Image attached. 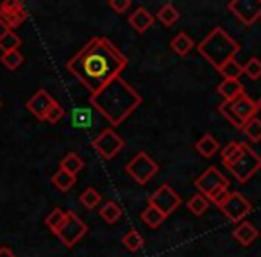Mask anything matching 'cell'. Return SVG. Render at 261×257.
I'll list each match as a JSON object with an SVG mask.
<instances>
[{"label":"cell","mask_w":261,"mask_h":257,"mask_svg":"<svg viewBox=\"0 0 261 257\" xmlns=\"http://www.w3.org/2000/svg\"><path fill=\"white\" fill-rule=\"evenodd\" d=\"M127 65L129 59L111 40L95 36L66 61V70L90 91V95H95L118 79Z\"/></svg>","instance_id":"obj_1"},{"label":"cell","mask_w":261,"mask_h":257,"mask_svg":"<svg viewBox=\"0 0 261 257\" xmlns=\"http://www.w3.org/2000/svg\"><path fill=\"white\" fill-rule=\"evenodd\" d=\"M143 98L127 80L118 77L98 93L90 95V104L111 123L118 127L142 105Z\"/></svg>","instance_id":"obj_2"},{"label":"cell","mask_w":261,"mask_h":257,"mask_svg":"<svg viewBox=\"0 0 261 257\" xmlns=\"http://www.w3.org/2000/svg\"><path fill=\"white\" fill-rule=\"evenodd\" d=\"M199 54L206 59L210 65H213L217 70H220L225 63L232 61L234 55L242 50L240 43L231 38V34L225 33L222 27H215L199 45H197Z\"/></svg>","instance_id":"obj_3"},{"label":"cell","mask_w":261,"mask_h":257,"mask_svg":"<svg viewBox=\"0 0 261 257\" xmlns=\"http://www.w3.org/2000/svg\"><path fill=\"white\" fill-rule=\"evenodd\" d=\"M195 188L199 189L200 195L206 196L211 202L218 195L229 191V181L224 177V174L217 166H210L206 172H202L200 177L195 179Z\"/></svg>","instance_id":"obj_4"},{"label":"cell","mask_w":261,"mask_h":257,"mask_svg":"<svg viewBox=\"0 0 261 257\" xmlns=\"http://www.w3.org/2000/svg\"><path fill=\"white\" fill-rule=\"evenodd\" d=\"M225 168L234 175V179L238 182H247L261 170V156L254 152L250 147L243 145L242 156L232 164H227Z\"/></svg>","instance_id":"obj_5"},{"label":"cell","mask_w":261,"mask_h":257,"mask_svg":"<svg viewBox=\"0 0 261 257\" xmlns=\"http://www.w3.org/2000/svg\"><path fill=\"white\" fill-rule=\"evenodd\" d=\"M125 172L135 179L140 186H145L154 175L160 172V164L147 152H138L125 164Z\"/></svg>","instance_id":"obj_6"},{"label":"cell","mask_w":261,"mask_h":257,"mask_svg":"<svg viewBox=\"0 0 261 257\" xmlns=\"http://www.w3.org/2000/svg\"><path fill=\"white\" fill-rule=\"evenodd\" d=\"M181 196L174 191L168 184H161L152 195L149 196V206L158 209L165 218H168L179 206H181Z\"/></svg>","instance_id":"obj_7"},{"label":"cell","mask_w":261,"mask_h":257,"mask_svg":"<svg viewBox=\"0 0 261 257\" xmlns=\"http://www.w3.org/2000/svg\"><path fill=\"white\" fill-rule=\"evenodd\" d=\"M218 209L225 214V218H229V220L234 221V223H240V221L252 211V204H250L240 191H231L227 198L218 206Z\"/></svg>","instance_id":"obj_8"},{"label":"cell","mask_w":261,"mask_h":257,"mask_svg":"<svg viewBox=\"0 0 261 257\" xmlns=\"http://www.w3.org/2000/svg\"><path fill=\"white\" fill-rule=\"evenodd\" d=\"M86 232H88L86 223H84V221L81 220L75 213L66 211V221L63 223V227L59 229V232L56 236L61 239L63 245L68 246V248H72L75 243H79V239L83 238Z\"/></svg>","instance_id":"obj_9"},{"label":"cell","mask_w":261,"mask_h":257,"mask_svg":"<svg viewBox=\"0 0 261 257\" xmlns=\"http://www.w3.org/2000/svg\"><path fill=\"white\" fill-rule=\"evenodd\" d=\"M27 20V9L20 0H6L0 4V25L13 31Z\"/></svg>","instance_id":"obj_10"},{"label":"cell","mask_w":261,"mask_h":257,"mask_svg":"<svg viewBox=\"0 0 261 257\" xmlns=\"http://www.w3.org/2000/svg\"><path fill=\"white\" fill-rule=\"evenodd\" d=\"M91 147L97 150V154L100 157H104V159H113V157L125 147V141H123L113 129H104V131L91 141Z\"/></svg>","instance_id":"obj_11"},{"label":"cell","mask_w":261,"mask_h":257,"mask_svg":"<svg viewBox=\"0 0 261 257\" xmlns=\"http://www.w3.org/2000/svg\"><path fill=\"white\" fill-rule=\"evenodd\" d=\"M227 9L245 25H252L261 16V0H231Z\"/></svg>","instance_id":"obj_12"},{"label":"cell","mask_w":261,"mask_h":257,"mask_svg":"<svg viewBox=\"0 0 261 257\" xmlns=\"http://www.w3.org/2000/svg\"><path fill=\"white\" fill-rule=\"evenodd\" d=\"M54 98L50 97V93L45 90H38L36 93L33 95V97L27 100L25 107L27 111H31V115H34L38 120H41V122H45L47 120V115L48 111H50V107L54 105Z\"/></svg>","instance_id":"obj_13"},{"label":"cell","mask_w":261,"mask_h":257,"mask_svg":"<svg viewBox=\"0 0 261 257\" xmlns=\"http://www.w3.org/2000/svg\"><path fill=\"white\" fill-rule=\"evenodd\" d=\"M231 107L232 111L236 112V116H238L242 122H249V120L256 118L257 111H259V105H257L256 100H252V98L249 97L247 93L240 95L236 100L231 102Z\"/></svg>","instance_id":"obj_14"},{"label":"cell","mask_w":261,"mask_h":257,"mask_svg":"<svg viewBox=\"0 0 261 257\" xmlns=\"http://www.w3.org/2000/svg\"><path fill=\"white\" fill-rule=\"evenodd\" d=\"M154 15L150 11H147L145 8H138L133 15L129 16V25L136 31L138 34H143L145 31H149L154 23Z\"/></svg>","instance_id":"obj_15"},{"label":"cell","mask_w":261,"mask_h":257,"mask_svg":"<svg viewBox=\"0 0 261 257\" xmlns=\"http://www.w3.org/2000/svg\"><path fill=\"white\" fill-rule=\"evenodd\" d=\"M257 236H259V232H257V229L250 221H240L234 231H232V238L243 246L252 245L257 239Z\"/></svg>","instance_id":"obj_16"},{"label":"cell","mask_w":261,"mask_h":257,"mask_svg":"<svg viewBox=\"0 0 261 257\" xmlns=\"http://www.w3.org/2000/svg\"><path fill=\"white\" fill-rule=\"evenodd\" d=\"M70 123L77 131H88L93 125V115L88 107H73L70 112Z\"/></svg>","instance_id":"obj_17"},{"label":"cell","mask_w":261,"mask_h":257,"mask_svg":"<svg viewBox=\"0 0 261 257\" xmlns=\"http://www.w3.org/2000/svg\"><path fill=\"white\" fill-rule=\"evenodd\" d=\"M245 93V88L240 80H229V79H224L220 84H218V95L225 98V100L232 102L240 97V95Z\"/></svg>","instance_id":"obj_18"},{"label":"cell","mask_w":261,"mask_h":257,"mask_svg":"<svg viewBox=\"0 0 261 257\" xmlns=\"http://www.w3.org/2000/svg\"><path fill=\"white\" fill-rule=\"evenodd\" d=\"M195 150L202 157L210 159V157H213L215 154H217L218 150H220V145H218V141L211 134H204L202 138H200L199 141L195 143Z\"/></svg>","instance_id":"obj_19"},{"label":"cell","mask_w":261,"mask_h":257,"mask_svg":"<svg viewBox=\"0 0 261 257\" xmlns=\"http://www.w3.org/2000/svg\"><path fill=\"white\" fill-rule=\"evenodd\" d=\"M75 182H77L75 175L68 174V172H65L63 168H59V170L56 172L54 175H52V184H54L56 189H59L61 193L70 191V189L75 186Z\"/></svg>","instance_id":"obj_20"},{"label":"cell","mask_w":261,"mask_h":257,"mask_svg":"<svg viewBox=\"0 0 261 257\" xmlns=\"http://www.w3.org/2000/svg\"><path fill=\"white\" fill-rule=\"evenodd\" d=\"M193 47H195V43H193V40L186 33H179L177 36L172 38V41H170V48L177 55H181V58H185Z\"/></svg>","instance_id":"obj_21"},{"label":"cell","mask_w":261,"mask_h":257,"mask_svg":"<svg viewBox=\"0 0 261 257\" xmlns=\"http://www.w3.org/2000/svg\"><path fill=\"white\" fill-rule=\"evenodd\" d=\"M242 150H243V143L240 141H231L227 143V145L222 149L220 156H222V163H224V166H227V164H232L236 159H238L240 156H242Z\"/></svg>","instance_id":"obj_22"},{"label":"cell","mask_w":261,"mask_h":257,"mask_svg":"<svg viewBox=\"0 0 261 257\" xmlns=\"http://www.w3.org/2000/svg\"><path fill=\"white\" fill-rule=\"evenodd\" d=\"M61 168L65 172H68V174H72V175H75V177H77V174H79V172L84 168V161L79 157V154L68 152L61 159Z\"/></svg>","instance_id":"obj_23"},{"label":"cell","mask_w":261,"mask_h":257,"mask_svg":"<svg viewBox=\"0 0 261 257\" xmlns=\"http://www.w3.org/2000/svg\"><path fill=\"white\" fill-rule=\"evenodd\" d=\"M156 16H158V20L163 23V25L172 27L179 20V11H177V8L172 4V2H167V4H165L163 8L158 11Z\"/></svg>","instance_id":"obj_24"},{"label":"cell","mask_w":261,"mask_h":257,"mask_svg":"<svg viewBox=\"0 0 261 257\" xmlns=\"http://www.w3.org/2000/svg\"><path fill=\"white\" fill-rule=\"evenodd\" d=\"M22 45V40L16 33L13 31H4V33L0 34V50L4 52H13V50H18V47Z\"/></svg>","instance_id":"obj_25"},{"label":"cell","mask_w":261,"mask_h":257,"mask_svg":"<svg viewBox=\"0 0 261 257\" xmlns=\"http://www.w3.org/2000/svg\"><path fill=\"white\" fill-rule=\"evenodd\" d=\"M218 111H220V115L224 116L225 120H227L229 123H231L232 127H234L236 131H243V127H245V122H242V120L236 116V112L232 111L231 107V102L229 100H224L220 105H218Z\"/></svg>","instance_id":"obj_26"},{"label":"cell","mask_w":261,"mask_h":257,"mask_svg":"<svg viewBox=\"0 0 261 257\" xmlns=\"http://www.w3.org/2000/svg\"><path fill=\"white\" fill-rule=\"evenodd\" d=\"M140 218H142L143 223H145L147 227H150V229H158L161 223H163L165 220H167V218H165L163 214H161L158 209H154L152 206H149L145 211H142Z\"/></svg>","instance_id":"obj_27"},{"label":"cell","mask_w":261,"mask_h":257,"mask_svg":"<svg viewBox=\"0 0 261 257\" xmlns=\"http://www.w3.org/2000/svg\"><path fill=\"white\" fill-rule=\"evenodd\" d=\"M122 245L125 246L127 250H130V252H138V250L145 245V239L142 238V234H140L136 229H130L122 238Z\"/></svg>","instance_id":"obj_28"},{"label":"cell","mask_w":261,"mask_h":257,"mask_svg":"<svg viewBox=\"0 0 261 257\" xmlns=\"http://www.w3.org/2000/svg\"><path fill=\"white\" fill-rule=\"evenodd\" d=\"M186 207H188L190 213L195 214V216H202L207 211V207H210V200L200 195V193H197V195H193L192 198L186 202Z\"/></svg>","instance_id":"obj_29"},{"label":"cell","mask_w":261,"mask_h":257,"mask_svg":"<svg viewBox=\"0 0 261 257\" xmlns=\"http://www.w3.org/2000/svg\"><path fill=\"white\" fill-rule=\"evenodd\" d=\"M65 221H66V211L59 209V207L52 209V213L45 218V225H47V227L50 229L54 234H58L59 229L63 227V223H65Z\"/></svg>","instance_id":"obj_30"},{"label":"cell","mask_w":261,"mask_h":257,"mask_svg":"<svg viewBox=\"0 0 261 257\" xmlns=\"http://www.w3.org/2000/svg\"><path fill=\"white\" fill-rule=\"evenodd\" d=\"M98 214H100V218L106 221V223H115V221H118L120 216H122V209H120L113 200H108V202L102 206V209Z\"/></svg>","instance_id":"obj_31"},{"label":"cell","mask_w":261,"mask_h":257,"mask_svg":"<svg viewBox=\"0 0 261 257\" xmlns=\"http://www.w3.org/2000/svg\"><path fill=\"white\" fill-rule=\"evenodd\" d=\"M218 72L222 73V77L224 79H229V80H238L240 77L243 75V66L238 65V61L236 59H232V61L225 63L224 66H222Z\"/></svg>","instance_id":"obj_32"},{"label":"cell","mask_w":261,"mask_h":257,"mask_svg":"<svg viewBox=\"0 0 261 257\" xmlns=\"http://www.w3.org/2000/svg\"><path fill=\"white\" fill-rule=\"evenodd\" d=\"M243 134L247 136V138L250 139L252 143H257L261 141V120L259 118H252L249 120V122L245 123V127H243Z\"/></svg>","instance_id":"obj_33"},{"label":"cell","mask_w":261,"mask_h":257,"mask_svg":"<svg viewBox=\"0 0 261 257\" xmlns=\"http://www.w3.org/2000/svg\"><path fill=\"white\" fill-rule=\"evenodd\" d=\"M0 63H2V65H4L8 70L15 72V70L23 63V54H22V52H18V50L6 52V54H2V58H0Z\"/></svg>","instance_id":"obj_34"},{"label":"cell","mask_w":261,"mask_h":257,"mask_svg":"<svg viewBox=\"0 0 261 257\" xmlns=\"http://www.w3.org/2000/svg\"><path fill=\"white\" fill-rule=\"evenodd\" d=\"M81 204H83L86 209H95V207L100 204V195L97 193V189H93V188H88V189H84L83 191V195H81Z\"/></svg>","instance_id":"obj_35"},{"label":"cell","mask_w":261,"mask_h":257,"mask_svg":"<svg viewBox=\"0 0 261 257\" xmlns=\"http://www.w3.org/2000/svg\"><path fill=\"white\" fill-rule=\"evenodd\" d=\"M243 73H245L249 79L257 80L261 77V61L257 58H250L249 61L243 66Z\"/></svg>","instance_id":"obj_36"},{"label":"cell","mask_w":261,"mask_h":257,"mask_svg":"<svg viewBox=\"0 0 261 257\" xmlns=\"http://www.w3.org/2000/svg\"><path fill=\"white\" fill-rule=\"evenodd\" d=\"M63 116H65V109H63L58 102H54V105H52L50 111H48V115H47V122L58 123L59 120H63Z\"/></svg>","instance_id":"obj_37"},{"label":"cell","mask_w":261,"mask_h":257,"mask_svg":"<svg viewBox=\"0 0 261 257\" xmlns=\"http://www.w3.org/2000/svg\"><path fill=\"white\" fill-rule=\"evenodd\" d=\"M109 8L116 11V15H122L130 8V0H109Z\"/></svg>","instance_id":"obj_38"},{"label":"cell","mask_w":261,"mask_h":257,"mask_svg":"<svg viewBox=\"0 0 261 257\" xmlns=\"http://www.w3.org/2000/svg\"><path fill=\"white\" fill-rule=\"evenodd\" d=\"M0 257H16L9 246H0Z\"/></svg>","instance_id":"obj_39"},{"label":"cell","mask_w":261,"mask_h":257,"mask_svg":"<svg viewBox=\"0 0 261 257\" xmlns=\"http://www.w3.org/2000/svg\"><path fill=\"white\" fill-rule=\"evenodd\" d=\"M0 107H2V100H0Z\"/></svg>","instance_id":"obj_40"}]
</instances>
